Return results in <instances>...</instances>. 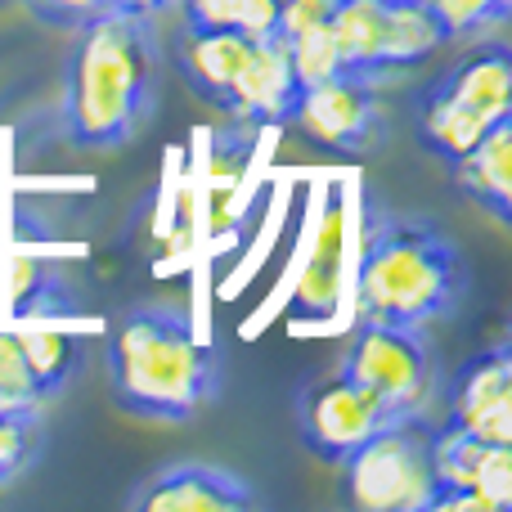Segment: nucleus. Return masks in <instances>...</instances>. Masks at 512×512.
<instances>
[{
  "instance_id": "18",
  "label": "nucleus",
  "mask_w": 512,
  "mask_h": 512,
  "mask_svg": "<svg viewBox=\"0 0 512 512\" xmlns=\"http://www.w3.org/2000/svg\"><path fill=\"white\" fill-rule=\"evenodd\" d=\"M18 346H23V360L45 400L59 396L81 373V360H86V342L77 333H59V328H45V324L32 328V333H18Z\"/></svg>"
},
{
  "instance_id": "1",
  "label": "nucleus",
  "mask_w": 512,
  "mask_h": 512,
  "mask_svg": "<svg viewBox=\"0 0 512 512\" xmlns=\"http://www.w3.org/2000/svg\"><path fill=\"white\" fill-rule=\"evenodd\" d=\"M72 36L77 41L63 63L59 126L77 149H117L149 122L158 104V18L113 9Z\"/></svg>"
},
{
  "instance_id": "15",
  "label": "nucleus",
  "mask_w": 512,
  "mask_h": 512,
  "mask_svg": "<svg viewBox=\"0 0 512 512\" xmlns=\"http://www.w3.org/2000/svg\"><path fill=\"white\" fill-rule=\"evenodd\" d=\"M454 185L468 203H477L499 225L512 221V117L490 126L463 158L450 162Z\"/></svg>"
},
{
  "instance_id": "20",
  "label": "nucleus",
  "mask_w": 512,
  "mask_h": 512,
  "mask_svg": "<svg viewBox=\"0 0 512 512\" xmlns=\"http://www.w3.org/2000/svg\"><path fill=\"white\" fill-rule=\"evenodd\" d=\"M432 18L441 23L445 41H477L495 36L512 18V0H423Z\"/></svg>"
},
{
  "instance_id": "6",
  "label": "nucleus",
  "mask_w": 512,
  "mask_h": 512,
  "mask_svg": "<svg viewBox=\"0 0 512 512\" xmlns=\"http://www.w3.org/2000/svg\"><path fill=\"white\" fill-rule=\"evenodd\" d=\"M436 423L432 414L387 418L342 463V504L355 512H432Z\"/></svg>"
},
{
  "instance_id": "13",
  "label": "nucleus",
  "mask_w": 512,
  "mask_h": 512,
  "mask_svg": "<svg viewBox=\"0 0 512 512\" xmlns=\"http://www.w3.org/2000/svg\"><path fill=\"white\" fill-rule=\"evenodd\" d=\"M342 248H346V225H342V198H328L324 216L315 225V239L306 252V270L297 274L288 315L301 324H324L333 319L337 297H342Z\"/></svg>"
},
{
  "instance_id": "9",
  "label": "nucleus",
  "mask_w": 512,
  "mask_h": 512,
  "mask_svg": "<svg viewBox=\"0 0 512 512\" xmlns=\"http://www.w3.org/2000/svg\"><path fill=\"white\" fill-rule=\"evenodd\" d=\"M432 468H436L432 512H508L512 508V445H490L459 432V427L436 423Z\"/></svg>"
},
{
  "instance_id": "10",
  "label": "nucleus",
  "mask_w": 512,
  "mask_h": 512,
  "mask_svg": "<svg viewBox=\"0 0 512 512\" xmlns=\"http://www.w3.org/2000/svg\"><path fill=\"white\" fill-rule=\"evenodd\" d=\"M387 423L382 405L360 391L346 373H324L315 378L306 391L297 396V432H301V445L315 454L319 463L337 468L364 436H373L378 427Z\"/></svg>"
},
{
  "instance_id": "3",
  "label": "nucleus",
  "mask_w": 512,
  "mask_h": 512,
  "mask_svg": "<svg viewBox=\"0 0 512 512\" xmlns=\"http://www.w3.org/2000/svg\"><path fill=\"white\" fill-rule=\"evenodd\" d=\"M463 297H468V261L441 225L378 203L364 212V248L355 270L360 319L436 328L459 315Z\"/></svg>"
},
{
  "instance_id": "16",
  "label": "nucleus",
  "mask_w": 512,
  "mask_h": 512,
  "mask_svg": "<svg viewBox=\"0 0 512 512\" xmlns=\"http://www.w3.org/2000/svg\"><path fill=\"white\" fill-rule=\"evenodd\" d=\"M382 23H387V0H337L333 5L337 72L382 81Z\"/></svg>"
},
{
  "instance_id": "4",
  "label": "nucleus",
  "mask_w": 512,
  "mask_h": 512,
  "mask_svg": "<svg viewBox=\"0 0 512 512\" xmlns=\"http://www.w3.org/2000/svg\"><path fill=\"white\" fill-rule=\"evenodd\" d=\"M180 77L198 99L248 126H288L301 81L279 36L185 27L176 45Z\"/></svg>"
},
{
  "instance_id": "25",
  "label": "nucleus",
  "mask_w": 512,
  "mask_h": 512,
  "mask_svg": "<svg viewBox=\"0 0 512 512\" xmlns=\"http://www.w3.org/2000/svg\"><path fill=\"white\" fill-rule=\"evenodd\" d=\"M122 9H135V14L158 18L162 9H176V0H122Z\"/></svg>"
},
{
  "instance_id": "12",
  "label": "nucleus",
  "mask_w": 512,
  "mask_h": 512,
  "mask_svg": "<svg viewBox=\"0 0 512 512\" xmlns=\"http://www.w3.org/2000/svg\"><path fill=\"white\" fill-rule=\"evenodd\" d=\"M261 495L248 477L216 463H171L131 490V512H252Z\"/></svg>"
},
{
  "instance_id": "2",
  "label": "nucleus",
  "mask_w": 512,
  "mask_h": 512,
  "mask_svg": "<svg viewBox=\"0 0 512 512\" xmlns=\"http://www.w3.org/2000/svg\"><path fill=\"white\" fill-rule=\"evenodd\" d=\"M104 364L117 409L149 423H194L221 391V364L180 306L122 310L108 324Z\"/></svg>"
},
{
  "instance_id": "26",
  "label": "nucleus",
  "mask_w": 512,
  "mask_h": 512,
  "mask_svg": "<svg viewBox=\"0 0 512 512\" xmlns=\"http://www.w3.org/2000/svg\"><path fill=\"white\" fill-rule=\"evenodd\" d=\"M0 5H5V0H0Z\"/></svg>"
},
{
  "instance_id": "24",
  "label": "nucleus",
  "mask_w": 512,
  "mask_h": 512,
  "mask_svg": "<svg viewBox=\"0 0 512 512\" xmlns=\"http://www.w3.org/2000/svg\"><path fill=\"white\" fill-rule=\"evenodd\" d=\"M333 5L337 0H279L274 36H279V41H297V36L315 32V27H328L333 23Z\"/></svg>"
},
{
  "instance_id": "19",
  "label": "nucleus",
  "mask_w": 512,
  "mask_h": 512,
  "mask_svg": "<svg viewBox=\"0 0 512 512\" xmlns=\"http://www.w3.org/2000/svg\"><path fill=\"white\" fill-rule=\"evenodd\" d=\"M185 27H212V32L270 36L279 23V0H176Z\"/></svg>"
},
{
  "instance_id": "17",
  "label": "nucleus",
  "mask_w": 512,
  "mask_h": 512,
  "mask_svg": "<svg viewBox=\"0 0 512 512\" xmlns=\"http://www.w3.org/2000/svg\"><path fill=\"white\" fill-rule=\"evenodd\" d=\"M441 45H445V32L423 0H387V23H382V81L427 63Z\"/></svg>"
},
{
  "instance_id": "14",
  "label": "nucleus",
  "mask_w": 512,
  "mask_h": 512,
  "mask_svg": "<svg viewBox=\"0 0 512 512\" xmlns=\"http://www.w3.org/2000/svg\"><path fill=\"white\" fill-rule=\"evenodd\" d=\"M0 310L23 324H54V319H72L81 310L77 288L63 274V265L45 252H18L5 265V297Z\"/></svg>"
},
{
  "instance_id": "8",
  "label": "nucleus",
  "mask_w": 512,
  "mask_h": 512,
  "mask_svg": "<svg viewBox=\"0 0 512 512\" xmlns=\"http://www.w3.org/2000/svg\"><path fill=\"white\" fill-rule=\"evenodd\" d=\"M288 126L301 140L319 144L333 153H369L382 140V99L378 81L351 77V72H333L324 81H310L292 99Z\"/></svg>"
},
{
  "instance_id": "23",
  "label": "nucleus",
  "mask_w": 512,
  "mask_h": 512,
  "mask_svg": "<svg viewBox=\"0 0 512 512\" xmlns=\"http://www.w3.org/2000/svg\"><path fill=\"white\" fill-rule=\"evenodd\" d=\"M23 5L32 9L36 23L59 27V32H77V27L122 9V0H23Z\"/></svg>"
},
{
  "instance_id": "5",
  "label": "nucleus",
  "mask_w": 512,
  "mask_h": 512,
  "mask_svg": "<svg viewBox=\"0 0 512 512\" xmlns=\"http://www.w3.org/2000/svg\"><path fill=\"white\" fill-rule=\"evenodd\" d=\"M504 117H512V59L499 36H477L463 59L414 95V135L445 167Z\"/></svg>"
},
{
  "instance_id": "22",
  "label": "nucleus",
  "mask_w": 512,
  "mask_h": 512,
  "mask_svg": "<svg viewBox=\"0 0 512 512\" xmlns=\"http://www.w3.org/2000/svg\"><path fill=\"white\" fill-rule=\"evenodd\" d=\"M45 445L41 414H0V486L18 481Z\"/></svg>"
},
{
  "instance_id": "11",
  "label": "nucleus",
  "mask_w": 512,
  "mask_h": 512,
  "mask_svg": "<svg viewBox=\"0 0 512 512\" xmlns=\"http://www.w3.org/2000/svg\"><path fill=\"white\" fill-rule=\"evenodd\" d=\"M445 427L490 445H512V346L495 342L463 360L450 382H441Z\"/></svg>"
},
{
  "instance_id": "21",
  "label": "nucleus",
  "mask_w": 512,
  "mask_h": 512,
  "mask_svg": "<svg viewBox=\"0 0 512 512\" xmlns=\"http://www.w3.org/2000/svg\"><path fill=\"white\" fill-rule=\"evenodd\" d=\"M41 409H45V396L23 360L18 333L0 328V414H41Z\"/></svg>"
},
{
  "instance_id": "7",
  "label": "nucleus",
  "mask_w": 512,
  "mask_h": 512,
  "mask_svg": "<svg viewBox=\"0 0 512 512\" xmlns=\"http://www.w3.org/2000/svg\"><path fill=\"white\" fill-rule=\"evenodd\" d=\"M337 373H346L360 391H369L387 418L432 414V405L441 400V369H436L427 328L360 319Z\"/></svg>"
}]
</instances>
